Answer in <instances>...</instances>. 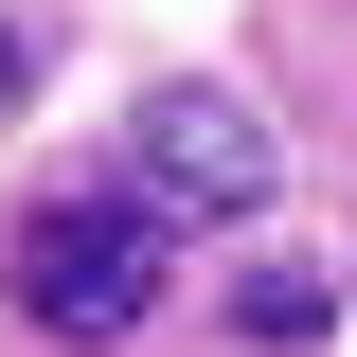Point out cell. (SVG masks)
Masks as SVG:
<instances>
[{
    "instance_id": "3957f363",
    "label": "cell",
    "mask_w": 357,
    "mask_h": 357,
    "mask_svg": "<svg viewBox=\"0 0 357 357\" xmlns=\"http://www.w3.org/2000/svg\"><path fill=\"white\" fill-rule=\"evenodd\" d=\"M232 321H250V340H321V268H250Z\"/></svg>"
},
{
    "instance_id": "6da1fadb",
    "label": "cell",
    "mask_w": 357,
    "mask_h": 357,
    "mask_svg": "<svg viewBox=\"0 0 357 357\" xmlns=\"http://www.w3.org/2000/svg\"><path fill=\"white\" fill-rule=\"evenodd\" d=\"M161 250L178 232L143 215V197H36V215H18V321L72 340V357L143 340V321H161Z\"/></svg>"
},
{
    "instance_id": "7a4b0ae2",
    "label": "cell",
    "mask_w": 357,
    "mask_h": 357,
    "mask_svg": "<svg viewBox=\"0 0 357 357\" xmlns=\"http://www.w3.org/2000/svg\"><path fill=\"white\" fill-rule=\"evenodd\" d=\"M126 197H143V215H250V197H268V126H250V107H232V89H143V107H126Z\"/></svg>"
}]
</instances>
